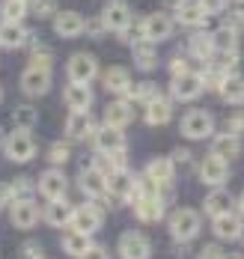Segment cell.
Here are the masks:
<instances>
[{
    "instance_id": "cell-5",
    "label": "cell",
    "mask_w": 244,
    "mask_h": 259,
    "mask_svg": "<svg viewBox=\"0 0 244 259\" xmlns=\"http://www.w3.org/2000/svg\"><path fill=\"white\" fill-rule=\"evenodd\" d=\"M9 221H12L15 230H33L42 221V208H39L36 200H30V197H15L9 203Z\"/></svg>"
},
{
    "instance_id": "cell-30",
    "label": "cell",
    "mask_w": 244,
    "mask_h": 259,
    "mask_svg": "<svg viewBox=\"0 0 244 259\" xmlns=\"http://www.w3.org/2000/svg\"><path fill=\"white\" fill-rule=\"evenodd\" d=\"M217 93H220V99L226 104H244V78L241 75H226L223 83L217 87Z\"/></svg>"
},
{
    "instance_id": "cell-8",
    "label": "cell",
    "mask_w": 244,
    "mask_h": 259,
    "mask_svg": "<svg viewBox=\"0 0 244 259\" xmlns=\"http://www.w3.org/2000/svg\"><path fill=\"white\" fill-rule=\"evenodd\" d=\"M226 179H229V161H226V158L209 152V155L200 161V182H203V185H209V188H223Z\"/></svg>"
},
{
    "instance_id": "cell-25",
    "label": "cell",
    "mask_w": 244,
    "mask_h": 259,
    "mask_svg": "<svg viewBox=\"0 0 244 259\" xmlns=\"http://www.w3.org/2000/svg\"><path fill=\"white\" fill-rule=\"evenodd\" d=\"M232 208H235V200H232V194H226L223 188H212V194H206V200H203V214H209V218L226 214V211H232Z\"/></svg>"
},
{
    "instance_id": "cell-28",
    "label": "cell",
    "mask_w": 244,
    "mask_h": 259,
    "mask_svg": "<svg viewBox=\"0 0 244 259\" xmlns=\"http://www.w3.org/2000/svg\"><path fill=\"white\" fill-rule=\"evenodd\" d=\"M131 188H134V176H131L128 167H125V170H113V173H108V194L110 197H119V200L125 203L128 194H131Z\"/></svg>"
},
{
    "instance_id": "cell-13",
    "label": "cell",
    "mask_w": 244,
    "mask_h": 259,
    "mask_svg": "<svg viewBox=\"0 0 244 259\" xmlns=\"http://www.w3.org/2000/svg\"><path fill=\"white\" fill-rule=\"evenodd\" d=\"M173 9H176V21L182 27H188V30H200L209 21V12L200 0H179Z\"/></svg>"
},
{
    "instance_id": "cell-48",
    "label": "cell",
    "mask_w": 244,
    "mask_h": 259,
    "mask_svg": "<svg viewBox=\"0 0 244 259\" xmlns=\"http://www.w3.org/2000/svg\"><path fill=\"white\" fill-rule=\"evenodd\" d=\"M12 188H15L18 197H27L30 191H33V182H30L27 176H18V179H12Z\"/></svg>"
},
{
    "instance_id": "cell-55",
    "label": "cell",
    "mask_w": 244,
    "mask_h": 259,
    "mask_svg": "<svg viewBox=\"0 0 244 259\" xmlns=\"http://www.w3.org/2000/svg\"><path fill=\"white\" fill-rule=\"evenodd\" d=\"M167 3H173V6H176V3H179V0H167Z\"/></svg>"
},
{
    "instance_id": "cell-18",
    "label": "cell",
    "mask_w": 244,
    "mask_h": 259,
    "mask_svg": "<svg viewBox=\"0 0 244 259\" xmlns=\"http://www.w3.org/2000/svg\"><path fill=\"white\" fill-rule=\"evenodd\" d=\"M72 218H75V206H69L63 197L60 200H48V206L42 208V221L54 230H66L72 227Z\"/></svg>"
},
{
    "instance_id": "cell-31",
    "label": "cell",
    "mask_w": 244,
    "mask_h": 259,
    "mask_svg": "<svg viewBox=\"0 0 244 259\" xmlns=\"http://www.w3.org/2000/svg\"><path fill=\"white\" fill-rule=\"evenodd\" d=\"M27 42V27H21V21H3L0 24V45L3 48H21Z\"/></svg>"
},
{
    "instance_id": "cell-46",
    "label": "cell",
    "mask_w": 244,
    "mask_h": 259,
    "mask_svg": "<svg viewBox=\"0 0 244 259\" xmlns=\"http://www.w3.org/2000/svg\"><path fill=\"white\" fill-rule=\"evenodd\" d=\"M81 259H110V253H108V247H102V244H89L81 253Z\"/></svg>"
},
{
    "instance_id": "cell-22",
    "label": "cell",
    "mask_w": 244,
    "mask_h": 259,
    "mask_svg": "<svg viewBox=\"0 0 244 259\" xmlns=\"http://www.w3.org/2000/svg\"><path fill=\"white\" fill-rule=\"evenodd\" d=\"M83 27H86V21H83L78 12H72V9L57 12L54 15V33L60 36V39H78V36L83 33Z\"/></svg>"
},
{
    "instance_id": "cell-4",
    "label": "cell",
    "mask_w": 244,
    "mask_h": 259,
    "mask_svg": "<svg viewBox=\"0 0 244 259\" xmlns=\"http://www.w3.org/2000/svg\"><path fill=\"white\" fill-rule=\"evenodd\" d=\"M203 90H206V83H203L200 72H182V75H173V80H170V99L182 104L200 99Z\"/></svg>"
},
{
    "instance_id": "cell-40",
    "label": "cell",
    "mask_w": 244,
    "mask_h": 259,
    "mask_svg": "<svg viewBox=\"0 0 244 259\" xmlns=\"http://www.w3.org/2000/svg\"><path fill=\"white\" fill-rule=\"evenodd\" d=\"M69 158H72V149H69V143H63V140L51 143V149H48V161H51V167H63Z\"/></svg>"
},
{
    "instance_id": "cell-21",
    "label": "cell",
    "mask_w": 244,
    "mask_h": 259,
    "mask_svg": "<svg viewBox=\"0 0 244 259\" xmlns=\"http://www.w3.org/2000/svg\"><path fill=\"white\" fill-rule=\"evenodd\" d=\"M134 214L143 224H158L164 218V197L161 194H146L134 203Z\"/></svg>"
},
{
    "instance_id": "cell-49",
    "label": "cell",
    "mask_w": 244,
    "mask_h": 259,
    "mask_svg": "<svg viewBox=\"0 0 244 259\" xmlns=\"http://www.w3.org/2000/svg\"><path fill=\"white\" fill-rule=\"evenodd\" d=\"M21 256H24V259H42V247H39L36 241H24V247H21Z\"/></svg>"
},
{
    "instance_id": "cell-1",
    "label": "cell",
    "mask_w": 244,
    "mask_h": 259,
    "mask_svg": "<svg viewBox=\"0 0 244 259\" xmlns=\"http://www.w3.org/2000/svg\"><path fill=\"white\" fill-rule=\"evenodd\" d=\"M170 235L176 238V241H193L200 230H203V214L197 211V208H176L173 214H170Z\"/></svg>"
},
{
    "instance_id": "cell-45",
    "label": "cell",
    "mask_w": 244,
    "mask_h": 259,
    "mask_svg": "<svg viewBox=\"0 0 244 259\" xmlns=\"http://www.w3.org/2000/svg\"><path fill=\"white\" fill-rule=\"evenodd\" d=\"M226 131L241 137V134H244V113H232V116L226 119Z\"/></svg>"
},
{
    "instance_id": "cell-24",
    "label": "cell",
    "mask_w": 244,
    "mask_h": 259,
    "mask_svg": "<svg viewBox=\"0 0 244 259\" xmlns=\"http://www.w3.org/2000/svg\"><path fill=\"white\" fill-rule=\"evenodd\" d=\"M92 116H89V110H72L69 113V119H66V137L69 140H86V137H92Z\"/></svg>"
},
{
    "instance_id": "cell-37",
    "label": "cell",
    "mask_w": 244,
    "mask_h": 259,
    "mask_svg": "<svg viewBox=\"0 0 244 259\" xmlns=\"http://www.w3.org/2000/svg\"><path fill=\"white\" fill-rule=\"evenodd\" d=\"M30 0H3L0 3V18L3 21H24V15H27V6Z\"/></svg>"
},
{
    "instance_id": "cell-52",
    "label": "cell",
    "mask_w": 244,
    "mask_h": 259,
    "mask_svg": "<svg viewBox=\"0 0 244 259\" xmlns=\"http://www.w3.org/2000/svg\"><path fill=\"white\" fill-rule=\"evenodd\" d=\"M170 158H173V164H176V167H179V164H190V149L182 146V149H176Z\"/></svg>"
},
{
    "instance_id": "cell-15",
    "label": "cell",
    "mask_w": 244,
    "mask_h": 259,
    "mask_svg": "<svg viewBox=\"0 0 244 259\" xmlns=\"http://www.w3.org/2000/svg\"><path fill=\"white\" fill-rule=\"evenodd\" d=\"M143 176L155 182L158 191H161V197H164V191H167V188L173 185V179H176V164H173V158H152V161L146 164Z\"/></svg>"
},
{
    "instance_id": "cell-29",
    "label": "cell",
    "mask_w": 244,
    "mask_h": 259,
    "mask_svg": "<svg viewBox=\"0 0 244 259\" xmlns=\"http://www.w3.org/2000/svg\"><path fill=\"white\" fill-rule=\"evenodd\" d=\"M212 152L220 158H226V161H235V158L241 155V137L238 134H229V131L217 134L215 140H212Z\"/></svg>"
},
{
    "instance_id": "cell-2",
    "label": "cell",
    "mask_w": 244,
    "mask_h": 259,
    "mask_svg": "<svg viewBox=\"0 0 244 259\" xmlns=\"http://www.w3.org/2000/svg\"><path fill=\"white\" fill-rule=\"evenodd\" d=\"M3 152L12 164H27L36 158V137L27 128H12V134H6Z\"/></svg>"
},
{
    "instance_id": "cell-12",
    "label": "cell",
    "mask_w": 244,
    "mask_h": 259,
    "mask_svg": "<svg viewBox=\"0 0 244 259\" xmlns=\"http://www.w3.org/2000/svg\"><path fill=\"white\" fill-rule=\"evenodd\" d=\"M66 72H69V78L72 80H81V83H92V80L102 75V72H99V60H95L92 54H83V51L69 57Z\"/></svg>"
},
{
    "instance_id": "cell-11",
    "label": "cell",
    "mask_w": 244,
    "mask_h": 259,
    "mask_svg": "<svg viewBox=\"0 0 244 259\" xmlns=\"http://www.w3.org/2000/svg\"><path fill=\"white\" fill-rule=\"evenodd\" d=\"M212 233L217 241H238L244 235V218L235 214V208L226 214H217V218H212Z\"/></svg>"
},
{
    "instance_id": "cell-26",
    "label": "cell",
    "mask_w": 244,
    "mask_h": 259,
    "mask_svg": "<svg viewBox=\"0 0 244 259\" xmlns=\"http://www.w3.org/2000/svg\"><path fill=\"white\" fill-rule=\"evenodd\" d=\"M170 119H173V99L158 96V99H152L146 104V125L158 128V125H167Z\"/></svg>"
},
{
    "instance_id": "cell-47",
    "label": "cell",
    "mask_w": 244,
    "mask_h": 259,
    "mask_svg": "<svg viewBox=\"0 0 244 259\" xmlns=\"http://www.w3.org/2000/svg\"><path fill=\"white\" fill-rule=\"evenodd\" d=\"M15 197H18V194H15V188H12V182H0V206H9Z\"/></svg>"
},
{
    "instance_id": "cell-7",
    "label": "cell",
    "mask_w": 244,
    "mask_h": 259,
    "mask_svg": "<svg viewBox=\"0 0 244 259\" xmlns=\"http://www.w3.org/2000/svg\"><path fill=\"white\" fill-rule=\"evenodd\" d=\"M92 146H95V152H105V155L125 152V128H116V125L102 122L99 128L92 131Z\"/></svg>"
},
{
    "instance_id": "cell-27",
    "label": "cell",
    "mask_w": 244,
    "mask_h": 259,
    "mask_svg": "<svg viewBox=\"0 0 244 259\" xmlns=\"http://www.w3.org/2000/svg\"><path fill=\"white\" fill-rule=\"evenodd\" d=\"M131 119H134V110H131V102L128 99H116V102H110L105 107V122L108 125L125 128V125H131Z\"/></svg>"
},
{
    "instance_id": "cell-20",
    "label": "cell",
    "mask_w": 244,
    "mask_h": 259,
    "mask_svg": "<svg viewBox=\"0 0 244 259\" xmlns=\"http://www.w3.org/2000/svg\"><path fill=\"white\" fill-rule=\"evenodd\" d=\"M63 102L69 104V110H89L92 107V90H89V83L69 80L66 90H63Z\"/></svg>"
},
{
    "instance_id": "cell-53",
    "label": "cell",
    "mask_w": 244,
    "mask_h": 259,
    "mask_svg": "<svg viewBox=\"0 0 244 259\" xmlns=\"http://www.w3.org/2000/svg\"><path fill=\"white\" fill-rule=\"evenodd\" d=\"M238 214L244 218V194H241V200H238Z\"/></svg>"
},
{
    "instance_id": "cell-9",
    "label": "cell",
    "mask_w": 244,
    "mask_h": 259,
    "mask_svg": "<svg viewBox=\"0 0 244 259\" xmlns=\"http://www.w3.org/2000/svg\"><path fill=\"white\" fill-rule=\"evenodd\" d=\"M78 188H81V194L86 197V200H99V203H102V200H110L108 176H105L102 170H95L92 164L78 173Z\"/></svg>"
},
{
    "instance_id": "cell-44",
    "label": "cell",
    "mask_w": 244,
    "mask_h": 259,
    "mask_svg": "<svg viewBox=\"0 0 244 259\" xmlns=\"http://www.w3.org/2000/svg\"><path fill=\"white\" fill-rule=\"evenodd\" d=\"M83 33H89L92 39H102V36L108 33V27H105V21H102V18H92V21H86Z\"/></svg>"
},
{
    "instance_id": "cell-34",
    "label": "cell",
    "mask_w": 244,
    "mask_h": 259,
    "mask_svg": "<svg viewBox=\"0 0 244 259\" xmlns=\"http://www.w3.org/2000/svg\"><path fill=\"white\" fill-rule=\"evenodd\" d=\"M190 48V57H197V60H203V63H209L212 57H215V45H212V33H193L188 42Z\"/></svg>"
},
{
    "instance_id": "cell-16",
    "label": "cell",
    "mask_w": 244,
    "mask_h": 259,
    "mask_svg": "<svg viewBox=\"0 0 244 259\" xmlns=\"http://www.w3.org/2000/svg\"><path fill=\"white\" fill-rule=\"evenodd\" d=\"M173 27L176 18H170L167 12H152L143 18V33H146V42H164L173 36Z\"/></svg>"
},
{
    "instance_id": "cell-57",
    "label": "cell",
    "mask_w": 244,
    "mask_h": 259,
    "mask_svg": "<svg viewBox=\"0 0 244 259\" xmlns=\"http://www.w3.org/2000/svg\"><path fill=\"white\" fill-rule=\"evenodd\" d=\"M232 259H244V256H232Z\"/></svg>"
},
{
    "instance_id": "cell-50",
    "label": "cell",
    "mask_w": 244,
    "mask_h": 259,
    "mask_svg": "<svg viewBox=\"0 0 244 259\" xmlns=\"http://www.w3.org/2000/svg\"><path fill=\"white\" fill-rule=\"evenodd\" d=\"M170 72H173V75L190 72V69H188V60H185V57H173V60H170Z\"/></svg>"
},
{
    "instance_id": "cell-14",
    "label": "cell",
    "mask_w": 244,
    "mask_h": 259,
    "mask_svg": "<svg viewBox=\"0 0 244 259\" xmlns=\"http://www.w3.org/2000/svg\"><path fill=\"white\" fill-rule=\"evenodd\" d=\"M21 90L30 99H39L51 90V69H42V66H27L24 75H21Z\"/></svg>"
},
{
    "instance_id": "cell-38",
    "label": "cell",
    "mask_w": 244,
    "mask_h": 259,
    "mask_svg": "<svg viewBox=\"0 0 244 259\" xmlns=\"http://www.w3.org/2000/svg\"><path fill=\"white\" fill-rule=\"evenodd\" d=\"M158 96H161V90H158L152 80H143V83H137V87L128 90V99H131V102H140V104H149L152 99H158Z\"/></svg>"
},
{
    "instance_id": "cell-23",
    "label": "cell",
    "mask_w": 244,
    "mask_h": 259,
    "mask_svg": "<svg viewBox=\"0 0 244 259\" xmlns=\"http://www.w3.org/2000/svg\"><path fill=\"white\" fill-rule=\"evenodd\" d=\"M102 83H105V90L113 93V96H128V90L134 87L131 83V72L125 66H110L108 72H102Z\"/></svg>"
},
{
    "instance_id": "cell-43",
    "label": "cell",
    "mask_w": 244,
    "mask_h": 259,
    "mask_svg": "<svg viewBox=\"0 0 244 259\" xmlns=\"http://www.w3.org/2000/svg\"><path fill=\"white\" fill-rule=\"evenodd\" d=\"M200 259H226V250H223L217 241H212V244H206V247L200 250Z\"/></svg>"
},
{
    "instance_id": "cell-32",
    "label": "cell",
    "mask_w": 244,
    "mask_h": 259,
    "mask_svg": "<svg viewBox=\"0 0 244 259\" xmlns=\"http://www.w3.org/2000/svg\"><path fill=\"white\" fill-rule=\"evenodd\" d=\"M212 45H215V54H226L238 48V30L232 24H220L212 33Z\"/></svg>"
},
{
    "instance_id": "cell-42",
    "label": "cell",
    "mask_w": 244,
    "mask_h": 259,
    "mask_svg": "<svg viewBox=\"0 0 244 259\" xmlns=\"http://www.w3.org/2000/svg\"><path fill=\"white\" fill-rule=\"evenodd\" d=\"M36 18H54L57 15V0H30Z\"/></svg>"
},
{
    "instance_id": "cell-3",
    "label": "cell",
    "mask_w": 244,
    "mask_h": 259,
    "mask_svg": "<svg viewBox=\"0 0 244 259\" xmlns=\"http://www.w3.org/2000/svg\"><path fill=\"white\" fill-rule=\"evenodd\" d=\"M179 131L188 140H206V137L215 134V116L209 110H203V107H193L179 119Z\"/></svg>"
},
{
    "instance_id": "cell-36",
    "label": "cell",
    "mask_w": 244,
    "mask_h": 259,
    "mask_svg": "<svg viewBox=\"0 0 244 259\" xmlns=\"http://www.w3.org/2000/svg\"><path fill=\"white\" fill-rule=\"evenodd\" d=\"M92 241H89V235H83V233H78V230H72V233L63 238V250L69 253V256H75V259H81V253L89 247Z\"/></svg>"
},
{
    "instance_id": "cell-58",
    "label": "cell",
    "mask_w": 244,
    "mask_h": 259,
    "mask_svg": "<svg viewBox=\"0 0 244 259\" xmlns=\"http://www.w3.org/2000/svg\"><path fill=\"white\" fill-rule=\"evenodd\" d=\"M235 3H244V0H235Z\"/></svg>"
},
{
    "instance_id": "cell-35",
    "label": "cell",
    "mask_w": 244,
    "mask_h": 259,
    "mask_svg": "<svg viewBox=\"0 0 244 259\" xmlns=\"http://www.w3.org/2000/svg\"><path fill=\"white\" fill-rule=\"evenodd\" d=\"M12 122H15V128L33 131L39 125V110L33 104H18V107H12Z\"/></svg>"
},
{
    "instance_id": "cell-33",
    "label": "cell",
    "mask_w": 244,
    "mask_h": 259,
    "mask_svg": "<svg viewBox=\"0 0 244 259\" xmlns=\"http://www.w3.org/2000/svg\"><path fill=\"white\" fill-rule=\"evenodd\" d=\"M134 51V66L140 72H152L158 66V51H155V42H140L131 48Z\"/></svg>"
},
{
    "instance_id": "cell-54",
    "label": "cell",
    "mask_w": 244,
    "mask_h": 259,
    "mask_svg": "<svg viewBox=\"0 0 244 259\" xmlns=\"http://www.w3.org/2000/svg\"><path fill=\"white\" fill-rule=\"evenodd\" d=\"M3 143H6V134H3V128H0V149H3Z\"/></svg>"
},
{
    "instance_id": "cell-6",
    "label": "cell",
    "mask_w": 244,
    "mask_h": 259,
    "mask_svg": "<svg viewBox=\"0 0 244 259\" xmlns=\"http://www.w3.org/2000/svg\"><path fill=\"white\" fill-rule=\"evenodd\" d=\"M105 224V208L99 206V200H86L83 206L75 208V218H72V230H78L83 235H92L102 230Z\"/></svg>"
},
{
    "instance_id": "cell-51",
    "label": "cell",
    "mask_w": 244,
    "mask_h": 259,
    "mask_svg": "<svg viewBox=\"0 0 244 259\" xmlns=\"http://www.w3.org/2000/svg\"><path fill=\"white\" fill-rule=\"evenodd\" d=\"M200 3H203V6H206V12L212 15V12H223L229 0H200Z\"/></svg>"
},
{
    "instance_id": "cell-17",
    "label": "cell",
    "mask_w": 244,
    "mask_h": 259,
    "mask_svg": "<svg viewBox=\"0 0 244 259\" xmlns=\"http://www.w3.org/2000/svg\"><path fill=\"white\" fill-rule=\"evenodd\" d=\"M102 21H105V27H108L110 33L125 30V27L131 24V6L125 0H110L102 9Z\"/></svg>"
},
{
    "instance_id": "cell-41",
    "label": "cell",
    "mask_w": 244,
    "mask_h": 259,
    "mask_svg": "<svg viewBox=\"0 0 244 259\" xmlns=\"http://www.w3.org/2000/svg\"><path fill=\"white\" fill-rule=\"evenodd\" d=\"M119 39H122L125 45H131V48H134V45H140V42H146V33H143V21H140V24H134V21H131V24L125 27V30H119Z\"/></svg>"
},
{
    "instance_id": "cell-10",
    "label": "cell",
    "mask_w": 244,
    "mask_h": 259,
    "mask_svg": "<svg viewBox=\"0 0 244 259\" xmlns=\"http://www.w3.org/2000/svg\"><path fill=\"white\" fill-rule=\"evenodd\" d=\"M152 256V241L140 230H125L119 235V259H149Z\"/></svg>"
},
{
    "instance_id": "cell-56",
    "label": "cell",
    "mask_w": 244,
    "mask_h": 259,
    "mask_svg": "<svg viewBox=\"0 0 244 259\" xmlns=\"http://www.w3.org/2000/svg\"><path fill=\"white\" fill-rule=\"evenodd\" d=\"M0 99H3V87H0Z\"/></svg>"
},
{
    "instance_id": "cell-39",
    "label": "cell",
    "mask_w": 244,
    "mask_h": 259,
    "mask_svg": "<svg viewBox=\"0 0 244 259\" xmlns=\"http://www.w3.org/2000/svg\"><path fill=\"white\" fill-rule=\"evenodd\" d=\"M51 63H54V54L48 45H42V42H33V51H30V66H42V69H51Z\"/></svg>"
},
{
    "instance_id": "cell-19",
    "label": "cell",
    "mask_w": 244,
    "mask_h": 259,
    "mask_svg": "<svg viewBox=\"0 0 244 259\" xmlns=\"http://www.w3.org/2000/svg\"><path fill=\"white\" fill-rule=\"evenodd\" d=\"M66 188H69V179L63 176L60 167H51V170H45V173L39 176V194H42L45 200H60V197L66 194Z\"/></svg>"
}]
</instances>
